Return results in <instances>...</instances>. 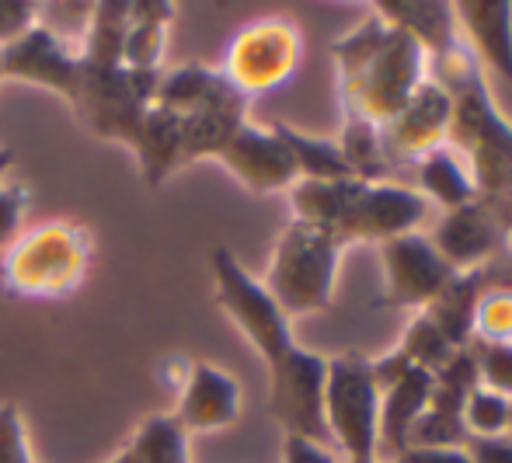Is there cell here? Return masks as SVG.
<instances>
[{
    "label": "cell",
    "instance_id": "6da1fadb",
    "mask_svg": "<svg viewBox=\"0 0 512 463\" xmlns=\"http://www.w3.org/2000/svg\"><path fill=\"white\" fill-rule=\"evenodd\" d=\"M213 265V300L237 324L251 349L262 356L269 370V415L279 422L283 436L310 439L331 450L324 425V376L328 359L297 345L293 321L276 307L265 286L234 258V251L216 248Z\"/></svg>",
    "mask_w": 512,
    "mask_h": 463
},
{
    "label": "cell",
    "instance_id": "7a4b0ae2",
    "mask_svg": "<svg viewBox=\"0 0 512 463\" xmlns=\"http://www.w3.org/2000/svg\"><path fill=\"white\" fill-rule=\"evenodd\" d=\"M429 74L450 94L446 147L460 157L478 192V202L502 230H512V126L488 94L485 70L464 39L429 60Z\"/></svg>",
    "mask_w": 512,
    "mask_h": 463
},
{
    "label": "cell",
    "instance_id": "3957f363",
    "mask_svg": "<svg viewBox=\"0 0 512 463\" xmlns=\"http://www.w3.org/2000/svg\"><path fill=\"white\" fill-rule=\"evenodd\" d=\"M331 56L338 67L342 115H359L373 126H387L429 81V53L422 42L373 11L359 28L331 42Z\"/></svg>",
    "mask_w": 512,
    "mask_h": 463
},
{
    "label": "cell",
    "instance_id": "277c9868",
    "mask_svg": "<svg viewBox=\"0 0 512 463\" xmlns=\"http://www.w3.org/2000/svg\"><path fill=\"white\" fill-rule=\"evenodd\" d=\"M91 269V234L81 223L49 220L14 237L0 262V282L14 296H74Z\"/></svg>",
    "mask_w": 512,
    "mask_h": 463
},
{
    "label": "cell",
    "instance_id": "5b68a950",
    "mask_svg": "<svg viewBox=\"0 0 512 463\" xmlns=\"http://www.w3.org/2000/svg\"><path fill=\"white\" fill-rule=\"evenodd\" d=\"M342 241L331 230L314 227L304 220H290L272 248L265 293L276 300L286 317L321 314L335 300L338 262H342Z\"/></svg>",
    "mask_w": 512,
    "mask_h": 463
},
{
    "label": "cell",
    "instance_id": "8992f818",
    "mask_svg": "<svg viewBox=\"0 0 512 463\" xmlns=\"http://www.w3.org/2000/svg\"><path fill=\"white\" fill-rule=\"evenodd\" d=\"M324 425L331 450L345 463L380 460V390L363 352H338L324 376Z\"/></svg>",
    "mask_w": 512,
    "mask_h": 463
},
{
    "label": "cell",
    "instance_id": "52a82bcc",
    "mask_svg": "<svg viewBox=\"0 0 512 463\" xmlns=\"http://www.w3.org/2000/svg\"><path fill=\"white\" fill-rule=\"evenodd\" d=\"M300 56H304V35L297 21L283 14H265L248 21L230 39L220 74L251 101L255 94L283 88L297 74Z\"/></svg>",
    "mask_w": 512,
    "mask_h": 463
},
{
    "label": "cell",
    "instance_id": "ba28073f",
    "mask_svg": "<svg viewBox=\"0 0 512 463\" xmlns=\"http://www.w3.org/2000/svg\"><path fill=\"white\" fill-rule=\"evenodd\" d=\"M157 77L161 74H136V70L126 67H95V63L81 60L70 108L77 112L88 133L112 143H126L140 115L154 105Z\"/></svg>",
    "mask_w": 512,
    "mask_h": 463
},
{
    "label": "cell",
    "instance_id": "9c48e42d",
    "mask_svg": "<svg viewBox=\"0 0 512 463\" xmlns=\"http://www.w3.org/2000/svg\"><path fill=\"white\" fill-rule=\"evenodd\" d=\"M429 216V202L405 182H352L331 234L349 244H387L394 237L418 234Z\"/></svg>",
    "mask_w": 512,
    "mask_h": 463
},
{
    "label": "cell",
    "instance_id": "30bf717a",
    "mask_svg": "<svg viewBox=\"0 0 512 463\" xmlns=\"http://www.w3.org/2000/svg\"><path fill=\"white\" fill-rule=\"evenodd\" d=\"M380 269H384V293L377 307L415 310V314L429 307L457 276L425 234H405L380 244Z\"/></svg>",
    "mask_w": 512,
    "mask_h": 463
},
{
    "label": "cell",
    "instance_id": "8fae6325",
    "mask_svg": "<svg viewBox=\"0 0 512 463\" xmlns=\"http://www.w3.org/2000/svg\"><path fill=\"white\" fill-rule=\"evenodd\" d=\"M450 94L443 84L429 74V81L422 84L408 98V105L394 115L387 126H380V143H384V157L391 175L401 182L405 171L415 168L429 150L446 147V133H450Z\"/></svg>",
    "mask_w": 512,
    "mask_h": 463
},
{
    "label": "cell",
    "instance_id": "7c38bea8",
    "mask_svg": "<svg viewBox=\"0 0 512 463\" xmlns=\"http://www.w3.org/2000/svg\"><path fill=\"white\" fill-rule=\"evenodd\" d=\"M373 363V380L380 390V463H391L408 446V429L429 404L432 373L411 366L398 349L384 352Z\"/></svg>",
    "mask_w": 512,
    "mask_h": 463
},
{
    "label": "cell",
    "instance_id": "4fadbf2b",
    "mask_svg": "<svg viewBox=\"0 0 512 463\" xmlns=\"http://www.w3.org/2000/svg\"><path fill=\"white\" fill-rule=\"evenodd\" d=\"M213 161H220L237 182L255 195L290 192L300 182L290 147H286L283 136L272 126H251V122H244Z\"/></svg>",
    "mask_w": 512,
    "mask_h": 463
},
{
    "label": "cell",
    "instance_id": "5bb4252c",
    "mask_svg": "<svg viewBox=\"0 0 512 463\" xmlns=\"http://www.w3.org/2000/svg\"><path fill=\"white\" fill-rule=\"evenodd\" d=\"M77 49H70L53 28L32 25L21 39L0 49V77L4 81H25L35 88L56 91L70 101L77 81Z\"/></svg>",
    "mask_w": 512,
    "mask_h": 463
},
{
    "label": "cell",
    "instance_id": "9a60e30c",
    "mask_svg": "<svg viewBox=\"0 0 512 463\" xmlns=\"http://www.w3.org/2000/svg\"><path fill=\"white\" fill-rule=\"evenodd\" d=\"M425 237L453 272H474L506 251V230L478 199L439 213L432 234Z\"/></svg>",
    "mask_w": 512,
    "mask_h": 463
},
{
    "label": "cell",
    "instance_id": "2e32d148",
    "mask_svg": "<svg viewBox=\"0 0 512 463\" xmlns=\"http://www.w3.org/2000/svg\"><path fill=\"white\" fill-rule=\"evenodd\" d=\"M171 415L185 432H220L241 418V383L213 363H196L178 390V404Z\"/></svg>",
    "mask_w": 512,
    "mask_h": 463
},
{
    "label": "cell",
    "instance_id": "e0dca14e",
    "mask_svg": "<svg viewBox=\"0 0 512 463\" xmlns=\"http://www.w3.org/2000/svg\"><path fill=\"white\" fill-rule=\"evenodd\" d=\"M453 21L478 67L512 88V0H457Z\"/></svg>",
    "mask_w": 512,
    "mask_h": 463
},
{
    "label": "cell",
    "instance_id": "ac0fdd59",
    "mask_svg": "<svg viewBox=\"0 0 512 463\" xmlns=\"http://www.w3.org/2000/svg\"><path fill=\"white\" fill-rule=\"evenodd\" d=\"M136 154V164H140V178L150 188H157L171 171L182 168V119L164 108L150 105L147 112L140 115V122L133 126L129 140L122 143Z\"/></svg>",
    "mask_w": 512,
    "mask_h": 463
},
{
    "label": "cell",
    "instance_id": "d6986e66",
    "mask_svg": "<svg viewBox=\"0 0 512 463\" xmlns=\"http://www.w3.org/2000/svg\"><path fill=\"white\" fill-rule=\"evenodd\" d=\"M230 94H241V91L220 70L206 67V63H182L175 70H161L154 105L178 115V119H185V115L199 112L206 105H216V101L230 98Z\"/></svg>",
    "mask_w": 512,
    "mask_h": 463
},
{
    "label": "cell",
    "instance_id": "ffe728a7",
    "mask_svg": "<svg viewBox=\"0 0 512 463\" xmlns=\"http://www.w3.org/2000/svg\"><path fill=\"white\" fill-rule=\"evenodd\" d=\"M248 122V98L244 94H230V98L206 105L199 112L182 119V161H213L230 136Z\"/></svg>",
    "mask_w": 512,
    "mask_h": 463
},
{
    "label": "cell",
    "instance_id": "44dd1931",
    "mask_svg": "<svg viewBox=\"0 0 512 463\" xmlns=\"http://www.w3.org/2000/svg\"><path fill=\"white\" fill-rule=\"evenodd\" d=\"M370 11L394 21L408 35H415L425 53H429V60L436 53H443V49H450L453 42H460L453 4H443V0H373Z\"/></svg>",
    "mask_w": 512,
    "mask_h": 463
},
{
    "label": "cell",
    "instance_id": "7402d4cb",
    "mask_svg": "<svg viewBox=\"0 0 512 463\" xmlns=\"http://www.w3.org/2000/svg\"><path fill=\"white\" fill-rule=\"evenodd\" d=\"M411 175H415V182H418L415 192L422 195L429 206H439L443 213L478 199L471 175H467V168L460 164V157L453 154L450 147L429 150V154L411 168Z\"/></svg>",
    "mask_w": 512,
    "mask_h": 463
},
{
    "label": "cell",
    "instance_id": "603a6c76",
    "mask_svg": "<svg viewBox=\"0 0 512 463\" xmlns=\"http://www.w3.org/2000/svg\"><path fill=\"white\" fill-rule=\"evenodd\" d=\"M478 296H481V272H457L450 286L436 296L425 310L436 331L453 345V349H467L474 338V307H478Z\"/></svg>",
    "mask_w": 512,
    "mask_h": 463
},
{
    "label": "cell",
    "instance_id": "cb8c5ba5",
    "mask_svg": "<svg viewBox=\"0 0 512 463\" xmlns=\"http://www.w3.org/2000/svg\"><path fill=\"white\" fill-rule=\"evenodd\" d=\"M129 0H102V4L91 7L88 14V32L77 49L84 63H95V67H122V46H126L129 32Z\"/></svg>",
    "mask_w": 512,
    "mask_h": 463
},
{
    "label": "cell",
    "instance_id": "d4e9b609",
    "mask_svg": "<svg viewBox=\"0 0 512 463\" xmlns=\"http://www.w3.org/2000/svg\"><path fill=\"white\" fill-rule=\"evenodd\" d=\"M272 129H276V133L283 136L286 147H290L300 182H342V178H352L338 140L300 133V129L286 126V122H272Z\"/></svg>",
    "mask_w": 512,
    "mask_h": 463
},
{
    "label": "cell",
    "instance_id": "484cf974",
    "mask_svg": "<svg viewBox=\"0 0 512 463\" xmlns=\"http://www.w3.org/2000/svg\"><path fill=\"white\" fill-rule=\"evenodd\" d=\"M129 463H192L189 460V432L178 425L171 411L150 415L147 422L136 425L126 450Z\"/></svg>",
    "mask_w": 512,
    "mask_h": 463
},
{
    "label": "cell",
    "instance_id": "4316f807",
    "mask_svg": "<svg viewBox=\"0 0 512 463\" xmlns=\"http://www.w3.org/2000/svg\"><path fill=\"white\" fill-rule=\"evenodd\" d=\"M394 349H398L411 366H418V370H425L432 376H436L460 352V349H453L443 335H439L436 324H432L425 314L411 317V324L405 328V335H401V342L394 345Z\"/></svg>",
    "mask_w": 512,
    "mask_h": 463
},
{
    "label": "cell",
    "instance_id": "83f0119b",
    "mask_svg": "<svg viewBox=\"0 0 512 463\" xmlns=\"http://www.w3.org/2000/svg\"><path fill=\"white\" fill-rule=\"evenodd\" d=\"M512 422V397H502L488 387H474L464 401V432L467 439H495L509 436Z\"/></svg>",
    "mask_w": 512,
    "mask_h": 463
},
{
    "label": "cell",
    "instance_id": "f1b7e54d",
    "mask_svg": "<svg viewBox=\"0 0 512 463\" xmlns=\"http://www.w3.org/2000/svg\"><path fill=\"white\" fill-rule=\"evenodd\" d=\"M168 28L171 25H161V21H143V18L129 21L126 46H122V67L136 70V74H161L164 46H168Z\"/></svg>",
    "mask_w": 512,
    "mask_h": 463
},
{
    "label": "cell",
    "instance_id": "f546056e",
    "mask_svg": "<svg viewBox=\"0 0 512 463\" xmlns=\"http://www.w3.org/2000/svg\"><path fill=\"white\" fill-rule=\"evenodd\" d=\"M471 342H512V293L509 289H485V282H481L478 307H474Z\"/></svg>",
    "mask_w": 512,
    "mask_h": 463
},
{
    "label": "cell",
    "instance_id": "4dcf8cb0",
    "mask_svg": "<svg viewBox=\"0 0 512 463\" xmlns=\"http://www.w3.org/2000/svg\"><path fill=\"white\" fill-rule=\"evenodd\" d=\"M478 383L502 397H512V342H471Z\"/></svg>",
    "mask_w": 512,
    "mask_h": 463
},
{
    "label": "cell",
    "instance_id": "1f68e13d",
    "mask_svg": "<svg viewBox=\"0 0 512 463\" xmlns=\"http://www.w3.org/2000/svg\"><path fill=\"white\" fill-rule=\"evenodd\" d=\"M0 463H39L28 446L25 418L11 401L0 404Z\"/></svg>",
    "mask_w": 512,
    "mask_h": 463
},
{
    "label": "cell",
    "instance_id": "d6a6232c",
    "mask_svg": "<svg viewBox=\"0 0 512 463\" xmlns=\"http://www.w3.org/2000/svg\"><path fill=\"white\" fill-rule=\"evenodd\" d=\"M28 199H32V195H28L25 185H0V251L11 248L14 237L21 234Z\"/></svg>",
    "mask_w": 512,
    "mask_h": 463
},
{
    "label": "cell",
    "instance_id": "836d02e7",
    "mask_svg": "<svg viewBox=\"0 0 512 463\" xmlns=\"http://www.w3.org/2000/svg\"><path fill=\"white\" fill-rule=\"evenodd\" d=\"M32 25H39V4H28V0H0V49L11 46L14 39H21Z\"/></svg>",
    "mask_w": 512,
    "mask_h": 463
},
{
    "label": "cell",
    "instance_id": "e575fe53",
    "mask_svg": "<svg viewBox=\"0 0 512 463\" xmlns=\"http://www.w3.org/2000/svg\"><path fill=\"white\" fill-rule=\"evenodd\" d=\"M391 463H471L464 446H405Z\"/></svg>",
    "mask_w": 512,
    "mask_h": 463
},
{
    "label": "cell",
    "instance_id": "d590c367",
    "mask_svg": "<svg viewBox=\"0 0 512 463\" xmlns=\"http://www.w3.org/2000/svg\"><path fill=\"white\" fill-rule=\"evenodd\" d=\"M283 463H342V457L328 446L310 443V439L283 436Z\"/></svg>",
    "mask_w": 512,
    "mask_h": 463
},
{
    "label": "cell",
    "instance_id": "8d00e7d4",
    "mask_svg": "<svg viewBox=\"0 0 512 463\" xmlns=\"http://www.w3.org/2000/svg\"><path fill=\"white\" fill-rule=\"evenodd\" d=\"M464 450L471 463H512V439L495 436V439H464Z\"/></svg>",
    "mask_w": 512,
    "mask_h": 463
},
{
    "label": "cell",
    "instance_id": "74e56055",
    "mask_svg": "<svg viewBox=\"0 0 512 463\" xmlns=\"http://www.w3.org/2000/svg\"><path fill=\"white\" fill-rule=\"evenodd\" d=\"M11 168H14V150L11 147H0V178H4Z\"/></svg>",
    "mask_w": 512,
    "mask_h": 463
},
{
    "label": "cell",
    "instance_id": "f35d334b",
    "mask_svg": "<svg viewBox=\"0 0 512 463\" xmlns=\"http://www.w3.org/2000/svg\"><path fill=\"white\" fill-rule=\"evenodd\" d=\"M108 463H129V460H126V453H119V457H115V460H108Z\"/></svg>",
    "mask_w": 512,
    "mask_h": 463
},
{
    "label": "cell",
    "instance_id": "ab89813d",
    "mask_svg": "<svg viewBox=\"0 0 512 463\" xmlns=\"http://www.w3.org/2000/svg\"><path fill=\"white\" fill-rule=\"evenodd\" d=\"M342 463H345V460H342ZM366 463H380V460H366Z\"/></svg>",
    "mask_w": 512,
    "mask_h": 463
},
{
    "label": "cell",
    "instance_id": "60d3db41",
    "mask_svg": "<svg viewBox=\"0 0 512 463\" xmlns=\"http://www.w3.org/2000/svg\"><path fill=\"white\" fill-rule=\"evenodd\" d=\"M0 81H4V77H0Z\"/></svg>",
    "mask_w": 512,
    "mask_h": 463
}]
</instances>
